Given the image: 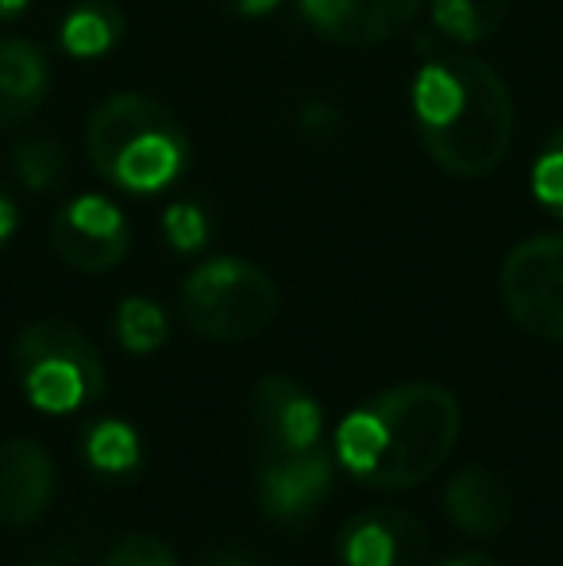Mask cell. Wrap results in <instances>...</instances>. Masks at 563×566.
I'll return each mask as SVG.
<instances>
[{
    "instance_id": "cell-17",
    "label": "cell",
    "mask_w": 563,
    "mask_h": 566,
    "mask_svg": "<svg viewBox=\"0 0 563 566\" xmlns=\"http://www.w3.org/2000/svg\"><path fill=\"white\" fill-rule=\"evenodd\" d=\"M116 339L132 355H150L170 339L166 313L147 297H124L121 308H116Z\"/></svg>"
},
{
    "instance_id": "cell-7",
    "label": "cell",
    "mask_w": 563,
    "mask_h": 566,
    "mask_svg": "<svg viewBox=\"0 0 563 566\" xmlns=\"http://www.w3.org/2000/svg\"><path fill=\"white\" fill-rule=\"evenodd\" d=\"M336 485V459L316 443L309 451L263 454L259 467V509L279 528H305Z\"/></svg>"
},
{
    "instance_id": "cell-10",
    "label": "cell",
    "mask_w": 563,
    "mask_h": 566,
    "mask_svg": "<svg viewBox=\"0 0 563 566\" xmlns=\"http://www.w3.org/2000/svg\"><path fill=\"white\" fill-rule=\"evenodd\" d=\"M316 35L340 46H378L421 15L425 0H298Z\"/></svg>"
},
{
    "instance_id": "cell-21",
    "label": "cell",
    "mask_w": 563,
    "mask_h": 566,
    "mask_svg": "<svg viewBox=\"0 0 563 566\" xmlns=\"http://www.w3.org/2000/svg\"><path fill=\"white\" fill-rule=\"evenodd\" d=\"M163 231H166V243H170L174 251H181V254L201 251V247L209 243V217H205L201 205L178 201V205H170V209H166Z\"/></svg>"
},
{
    "instance_id": "cell-11",
    "label": "cell",
    "mask_w": 563,
    "mask_h": 566,
    "mask_svg": "<svg viewBox=\"0 0 563 566\" xmlns=\"http://www.w3.org/2000/svg\"><path fill=\"white\" fill-rule=\"evenodd\" d=\"M428 559V532L402 509H363L340 532L344 566H421Z\"/></svg>"
},
{
    "instance_id": "cell-19",
    "label": "cell",
    "mask_w": 563,
    "mask_h": 566,
    "mask_svg": "<svg viewBox=\"0 0 563 566\" xmlns=\"http://www.w3.org/2000/svg\"><path fill=\"white\" fill-rule=\"evenodd\" d=\"M12 170L31 193H51L66 178V155L54 139H23L12 150Z\"/></svg>"
},
{
    "instance_id": "cell-3",
    "label": "cell",
    "mask_w": 563,
    "mask_h": 566,
    "mask_svg": "<svg viewBox=\"0 0 563 566\" xmlns=\"http://www.w3.org/2000/svg\"><path fill=\"white\" fill-rule=\"evenodd\" d=\"M90 163L108 186L150 197L174 186L189 166V135L181 119L147 93H113L85 124Z\"/></svg>"
},
{
    "instance_id": "cell-16",
    "label": "cell",
    "mask_w": 563,
    "mask_h": 566,
    "mask_svg": "<svg viewBox=\"0 0 563 566\" xmlns=\"http://www.w3.org/2000/svg\"><path fill=\"white\" fill-rule=\"evenodd\" d=\"M513 0H432V23L456 43H482L498 35Z\"/></svg>"
},
{
    "instance_id": "cell-26",
    "label": "cell",
    "mask_w": 563,
    "mask_h": 566,
    "mask_svg": "<svg viewBox=\"0 0 563 566\" xmlns=\"http://www.w3.org/2000/svg\"><path fill=\"white\" fill-rule=\"evenodd\" d=\"M240 15H267L279 8V0H228Z\"/></svg>"
},
{
    "instance_id": "cell-24",
    "label": "cell",
    "mask_w": 563,
    "mask_h": 566,
    "mask_svg": "<svg viewBox=\"0 0 563 566\" xmlns=\"http://www.w3.org/2000/svg\"><path fill=\"white\" fill-rule=\"evenodd\" d=\"M15 220H20V212H15V201L4 193V189H0V247H4L8 239H12Z\"/></svg>"
},
{
    "instance_id": "cell-23",
    "label": "cell",
    "mask_w": 563,
    "mask_h": 566,
    "mask_svg": "<svg viewBox=\"0 0 563 566\" xmlns=\"http://www.w3.org/2000/svg\"><path fill=\"white\" fill-rule=\"evenodd\" d=\"M201 566H263L256 559V555H248V552H240V547H225V552H217V555H209Z\"/></svg>"
},
{
    "instance_id": "cell-14",
    "label": "cell",
    "mask_w": 563,
    "mask_h": 566,
    "mask_svg": "<svg viewBox=\"0 0 563 566\" xmlns=\"http://www.w3.org/2000/svg\"><path fill=\"white\" fill-rule=\"evenodd\" d=\"M51 93V62L31 39H0V132L28 124Z\"/></svg>"
},
{
    "instance_id": "cell-13",
    "label": "cell",
    "mask_w": 563,
    "mask_h": 566,
    "mask_svg": "<svg viewBox=\"0 0 563 566\" xmlns=\"http://www.w3.org/2000/svg\"><path fill=\"white\" fill-rule=\"evenodd\" d=\"M444 513L463 536L490 539L510 528L513 521V493L498 470L471 462L463 467L444 490Z\"/></svg>"
},
{
    "instance_id": "cell-2",
    "label": "cell",
    "mask_w": 563,
    "mask_h": 566,
    "mask_svg": "<svg viewBox=\"0 0 563 566\" xmlns=\"http://www.w3.org/2000/svg\"><path fill=\"white\" fill-rule=\"evenodd\" d=\"M414 116L425 150L456 178H487L513 143V101L502 74L475 54H448L421 66Z\"/></svg>"
},
{
    "instance_id": "cell-6",
    "label": "cell",
    "mask_w": 563,
    "mask_h": 566,
    "mask_svg": "<svg viewBox=\"0 0 563 566\" xmlns=\"http://www.w3.org/2000/svg\"><path fill=\"white\" fill-rule=\"evenodd\" d=\"M498 293L518 328L563 343V235H533L502 262Z\"/></svg>"
},
{
    "instance_id": "cell-20",
    "label": "cell",
    "mask_w": 563,
    "mask_h": 566,
    "mask_svg": "<svg viewBox=\"0 0 563 566\" xmlns=\"http://www.w3.org/2000/svg\"><path fill=\"white\" fill-rule=\"evenodd\" d=\"M533 193L552 217L563 220V127L541 147L533 166Z\"/></svg>"
},
{
    "instance_id": "cell-9",
    "label": "cell",
    "mask_w": 563,
    "mask_h": 566,
    "mask_svg": "<svg viewBox=\"0 0 563 566\" xmlns=\"http://www.w3.org/2000/svg\"><path fill=\"white\" fill-rule=\"evenodd\" d=\"M248 412L263 454L309 451L321 443V405L298 378L285 374L259 378L248 397Z\"/></svg>"
},
{
    "instance_id": "cell-8",
    "label": "cell",
    "mask_w": 563,
    "mask_h": 566,
    "mask_svg": "<svg viewBox=\"0 0 563 566\" xmlns=\"http://www.w3.org/2000/svg\"><path fill=\"white\" fill-rule=\"evenodd\" d=\"M51 247L66 266L82 274H105L124 262L132 247V228L108 197L82 193L54 212Z\"/></svg>"
},
{
    "instance_id": "cell-5",
    "label": "cell",
    "mask_w": 563,
    "mask_h": 566,
    "mask_svg": "<svg viewBox=\"0 0 563 566\" xmlns=\"http://www.w3.org/2000/svg\"><path fill=\"white\" fill-rule=\"evenodd\" d=\"M15 378L35 409L74 412L105 389V363L93 339L70 321H35L15 336Z\"/></svg>"
},
{
    "instance_id": "cell-25",
    "label": "cell",
    "mask_w": 563,
    "mask_h": 566,
    "mask_svg": "<svg viewBox=\"0 0 563 566\" xmlns=\"http://www.w3.org/2000/svg\"><path fill=\"white\" fill-rule=\"evenodd\" d=\"M440 566H502L494 559V555L487 552H463V555H451V559H444Z\"/></svg>"
},
{
    "instance_id": "cell-18",
    "label": "cell",
    "mask_w": 563,
    "mask_h": 566,
    "mask_svg": "<svg viewBox=\"0 0 563 566\" xmlns=\"http://www.w3.org/2000/svg\"><path fill=\"white\" fill-rule=\"evenodd\" d=\"M85 459L101 474H132L139 467V436L124 420H105V424L90 428Z\"/></svg>"
},
{
    "instance_id": "cell-1",
    "label": "cell",
    "mask_w": 563,
    "mask_h": 566,
    "mask_svg": "<svg viewBox=\"0 0 563 566\" xmlns=\"http://www.w3.org/2000/svg\"><path fill=\"white\" fill-rule=\"evenodd\" d=\"M463 432L459 401L436 381H402L347 412L336 459L363 485L417 490L456 451Z\"/></svg>"
},
{
    "instance_id": "cell-27",
    "label": "cell",
    "mask_w": 563,
    "mask_h": 566,
    "mask_svg": "<svg viewBox=\"0 0 563 566\" xmlns=\"http://www.w3.org/2000/svg\"><path fill=\"white\" fill-rule=\"evenodd\" d=\"M28 4H31V0H0V23H4V20H15V15H20Z\"/></svg>"
},
{
    "instance_id": "cell-15",
    "label": "cell",
    "mask_w": 563,
    "mask_h": 566,
    "mask_svg": "<svg viewBox=\"0 0 563 566\" xmlns=\"http://www.w3.org/2000/svg\"><path fill=\"white\" fill-rule=\"evenodd\" d=\"M124 12L113 0H82L62 20V46L74 59H97L108 54L124 39Z\"/></svg>"
},
{
    "instance_id": "cell-22",
    "label": "cell",
    "mask_w": 563,
    "mask_h": 566,
    "mask_svg": "<svg viewBox=\"0 0 563 566\" xmlns=\"http://www.w3.org/2000/svg\"><path fill=\"white\" fill-rule=\"evenodd\" d=\"M101 566H178V555L166 539L150 536V532H132L105 555Z\"/></svg>"
},
{
    "instance_id": "cell-4",
    "label": "cell",
    "mask_w": 563,
    "mask_h": 566,
    "mask_svg": "<svg viewBox=\"0 0 563 566\" xmlns=\"http://www.w3.org/2000/svg\"><path fill=\"white\" fill-rule=\"evenodd\" d=\"M178 313L186 328L212 343L256 339L279 321L282 293L263 266L248 259H209L181 282Z\"/></svg>"
},
{
    "instance_id": "cell-12",
    "label": "cell",
    "mask_w": 563,
    "mask_h": 566,
    "mask_svg": "<svg viewBox=\"0 0 563 566\" xmlns=\"http://www.w3.org/2000/svg\"><path fill=\"white\" fill-rule=\"evenodd\" d=\"M59 470L43 443L0 440V528H28L51 509Z\"/></svg>"
}]
</instances>
